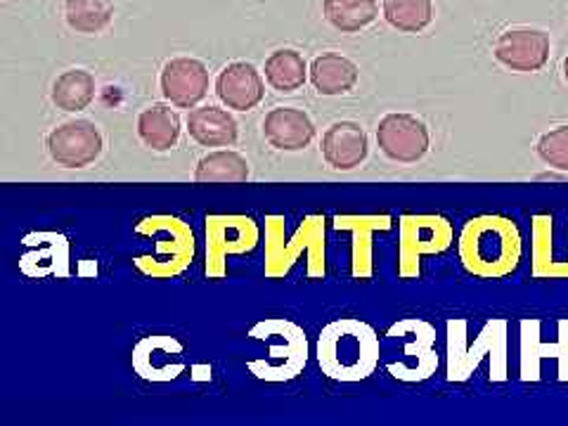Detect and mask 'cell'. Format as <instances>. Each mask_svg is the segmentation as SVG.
I'll list each match as a JSON object with an SVG mask.
<instances>
[{
    "mask_svg": "<svg viewBox=\"0 0 568 426\" xmlns=\"http://www.w3.org/2000/svg\"><path fill=\"white\" fill-rule=\"evenodd\" d=\"M325 20L342 33H358L379 17L377 0H323Z\"/></svg>",
    "mask_w": 568,
    "mask_h": 426,
    "instance_id": "cb8c5ba5",
    "label": "cell"
},
{
    "mask_svg": "<svg viewBox=\"0 0 568 426\" xmlns=\"http://www.w3.org/2000/svg\"><path fill=\"white\" fill-rule=\"evenodd\" d=\"M561 71H564V81L568 83V58L564 60V64H561Z\"/></svg>",
    "mask_w": 568,
    "mask_h": 426,
    "instance_id": "83f0119b",
    "label": "cell"
},
{
    "mask_svg": "<svg viewBox=\"0 0 568 426\" xmlns=\"http://www.w3.org/2000/svg\"><path fill=\"white\" fill-rule=\"evenodd\" d=\"M284 233H287V221L282 216H265V277H287L301 256H306L308 277L323 280L327 275L325 216H306L290 240Z\"/></svg>",
    "mask_w": 568,
    "mask_h": 426,
    "instance_id": "3957f363",
    "label": "cell"
},
{
    "mask_svg": "<svg viewBox=\"0 0 568 426\" xmlns=\"http://www.w3.org/2000/svg\"><path fill=\"white\" fill-rule=\"evenodd\" d=\"M206 235V277L221 280L227 273V258L254 252L258 244V225L240 213H213L204 221Z\"/></svg>",
    "mask_w": 568,
    "mask_h": 426,
    "instance_id": "52a82bcc",
    "label": "cell"
},
{
    "mask_svg": "<svg viewBox=\"0 0 568 426\" xmlns=\"http://www.w3.org/2000/svg\"><path fill=\"white\" fill-rule=\"evenodd\" d=\"M263 135L280 152H301L313 142L315 123L296 106H275L263 119Z\"/></svg>",
    "mask_w": 568,
    "mask_h": 426,
    "instance_id": "2e32d148",
    "label": "cell"
},
{
    "mask_svg": "<svg viewBox=\"0 0 568 426\" xmlns=\"http://www.w3.org/2000/svg\"><path fill=\"white\" fill-rule=\"evenodd\" d=\"M390 227V216H336L334 230L353 235L351 273L358 280L372 277V237Z\"/></svg>",
    "mask_w": 568,
    "mask_h": 426,
    "instance_id": "e0dca14e",
    "label": "cell"
},
{
    "mask_svg": "<svg viewBox=\"0 0 568 426\" xmlns=\"http://www.w3.org/2000/svg\"><path fill=\"white\" fill-rule=\"evenodd\" d=\"M95 77L85 69H69L52 83L50 100L62 112H83L95 100Z\"/></svg>",
    "mask_w": 568,
    "mask_h": 426,
    "instance_id": "7402d4cb",
    "label": "cell"
},
{
    "mask_svg": "<svg viewBox=\"0 0 568 426\" xmlns=\"http://www.w3.org/2000/svg\"><path fill=\"white\" fill-rule=\"evenodd\" d=\"M116 0H64V17L71 31L100 33L114 20Z\"/></svg>",
    "mask_w": 568,
    "mask_h": 426,
    "instance_id": "d4e9b609",
    "label": "cell"
},
{
    "mask_svg": "<svg viewBox=\"0 0 568 426\" xmlns=\"http://www.w3.org/2000/svg\"><path fill=\"white\" fill-rule=\"evenodd\" d=\"M317 365L334 382H363L382 363L379 334L358 317H342L329 323L317 336Z\"/></svg>",
    "mask_w": 568,
    "mask_h": 426,
    "instance_id": "6da1fadb",
    "label": "cell"
},
{
    "mask_svg": "<svg viewBox=\"0 0 568 426\" xmlns=\"http://www.w3.org/2000/svg\"><path fill=\"white\" fill-rule=\"evenodd\" d=\"M308 71L311 67L306 64L304 55L292 48L275 50L265 60V81H268L273 91L284 95H292L298 88H304V83L308 81Z\"/></svg>",
    "mask_w": 568,
    "mask_h": 426,
    "instance_id": "44dd1931",
    "label": "cell"
},
{
    "mask_svg": "<svg viewBox=\"0 0 568 426\" xmlns=\"http://www.w3.org/2000/svg\"><path fill=\"white\" fill-rule=\"evenodd\" d=\"M135 233L150 237L154 242V254L138 256L135 268L152 280H171L185 273L187 265L194 261V233L192 227L178 216L159 213L138 221Z\"/></svg>",
    "mask_w": 568,
    "mask_h": 426,
    "instance_id": "5b68a950",
    "label": "cell"
},
{
    "mask_svg": "<svg viewBox=\"0 0 568 426\" xmlns=\"http://www.w3.org/2000/svg\"><path fill=\"white\" fill-rule=\"evenodd\" d=\"M219 100L233 112H248L265 98V81L252 62H230L216 79Z\"/></svg>",
    "mask_w": 568,
    "mask_h": 426,
    "instance_id": "9a60e30c",
    "label": "cell"
},
{
    "mask_svg": "<svg viewBox=\"0 0 568 426\" xmlns=\"http://www.w3.org/2000/svg\"><path fill=\"white\" fill-rule=\"evenodd\" d=\"M320 150H323V159L327 162V166L336 171H353L367 159L369 138L358 121L342 119V121H334L325 131L323 142H320Z\"/></svg>",
    "mask_w": 568,
    "mask_h": 426,
    "instance_id": "5bb4252c",
    "label": "cell"
},
{
    "mask_svg": "<svg viewBox=\"0 0 568 426\" xmlns=\"http://www.w3.org/2000/svg\"><path fill=\"white\" fill-rule=\"evenodd\" d=\"M459 258L476 277H507L517 271L521 258L519 227L503 216H478L469 221L459 235Z\"/></svg>",
    "mask_w": 568,
    "mask_h": 426,
    "instance_id": "7a4b0ae2",
    "label": "cell"
},
{
    "mask_svg": "<svg viewBox=\"0 0 568 426\" xmlns=\"http://www.w3.org/2000/svg\"><path fill=\"white\" fill-rule=\"evenodd\" d=\"M164 98L181 110H194L209 95V69L197 58H173L164 64L162 77Z\"/></svg>",
    "mask_w": 568,
    "mask_h": 426,
    "instance_id": "4fadbf2b",
    "label": "cell"
},
{
    "mask_svg": "<svg viewBox=\"0 0 568 426\" xmlns=\"http://www.w3.org/2000/svg\"><path fill=\"white\" fill-rule=\"evenodd\" d=\"M382 12L384 20L403 33H419L434 22L432 0H384Z\"/></svg>",
    "mask_w": 568,
    "mask_h": 426,
    "instance_id": "484cf974",
    "label": "cell"
},
{
    "mask_svg": "<svg viewBox=\"0 0 568 426\" xmlns=\"http://www.w3.org/2000/svg\"><path fill=\"white\" fill-rule=\"evenodd\" d=\"M185 367V346L175 336H145L133 348L135 375L148 382H173Z\"/></svg>",
    "mask_w": 568,
    "mask_h": 426,
    "instance_id": "7c38bea8",
    "label": "cell"
},
{
    "mask_svg": "<svg viewBox=\"0 0 568 426\" xmlns=\"http://www.w3.org/2000/svg\"><path fill=\"white\" fill-rule=\"evenodd\" d=\"M45 148L58 166L85 169L102 156L104 138L98 123L88 119H71L48 133Z\"/></svg>",
    "mask_w": 568,
    "mask_h": 426,
    "instance_id": "9c48e42d",
    "label": "cell"
},
{
    "mask_svg": "<svg viewBox=\"0 0 568 426\" xmlns=\"http://www.w3.org/2000/svg\"><path fill=\"white\" fill-rule=\"evenodd\" d=\"M453 242V227L443 216H403L398 240L400 277L419 275L422 256L446 252Z\"/></svg>",
    "mask_w": 568,
    "mask_h": 426,
    "instance_id": "ba28073f",
    "label": "cell"
},
{
    "mask_svg": "<svg viewBox=\"0 0 568 426\" xmlns=\"http://www.w3.org/2000/svg\"><path fill=\"white\" fill-rule=\"evenodd\" d=\"M549 50H552L549 33L530 27H517L497 36L493 58L509 71L532 74V71H540L549 62Z\"/></svg>",
    "mask_w": 568,
    "mask_h": 426,
    "instance_id": "8fae6325",
    "label": "cell"
},
{
    "mask_svg": "<svg viewBox=\"0 0 568 426\" xmlns=\"http://www.w3.org/2000/svg\"><path fill=\"white\" fill-rule=\"evenodd\" d=\"M377 148L390 162L417 164L429 154L432 135L422 119L394 112L377 123Z\"/></svg>",
    "mask_w": 568,
    "mask_h": 426,
    "instance_id": "30bf717a",
    "label": "cell"
},
{
    "mask_svg": "<svg viewBox=\"0 0 568 426\" xmlns=\"http://www.w3.org/2000/svg\"><path fill=\"white\" fill-rule=\"evenodd\" d=\"M436 332L422 320H400L384 334L382 363L398 382H424L438 367Z\"/></svg>",
    "mask_w": 568,
    "mask_h": 426,
    "instance_id": "8992f818",
    "label": "cell"
},
{
    "mask_svg": "<svg viewBox=\"0 0 568 426\" xmlns=\"http://www.w3.org/2000/svg\"><path fill=\"white\" fill-rule=\"evenodd\" d=\"M361 69L353 60L339 52H323L311 62L308 79L320 95H346L358 83Z\"/></svg>",
    "mask_w": 568,
    "mask_h": 426,
    "instance_id": "d6986e66",
    "label": "cell"
},
{
    "mask_svg": "<svg viewBox=\"0 0 568 426\" xmlns=\"http://www.w3.org/2000/svg\"><path fill=\"white\" fill-rule=\"evenodd\" d=\"M248 339L263 344L261 358L246 363L248 372L261 382L284 384L304 375L308 365L306 332L292 320L268 317L248 329Z\"/></svg>",
    "mask_w": 568,
    "mask_h": 426,
    "instance_id": "277c9868",
    "label": "cell"
},
{
    "mask_svg": "<svg viewBox=\"0 0 568 426\" xmlns=\"http://www.w3.org/2000/svg\"><path fill=\"white\" fill-rule=\"evenodd\" d=\"M252 175L248 162L233 150H216L204 154L197 169H194V181L197 183H244Z\"/></svg>",
    "mask_w": 568,
    "mask_h": 426,
    "instance_id": "603a6c76",
    "label": "cell"
},
{
    "mask_svg": "<svg viewBox=\"0 0 568 426\" xmlns=\"http://www.w3.org/2000/svg\"><path fill=\"white\" fill-rule=\"evenodd\" d=\"M181 116L166 104H152L138 116V138L152 152H169L181 140Z\"/></svg>",
    "mask_w": 568,
    "mask_h": 426,
    "instance_id": "ffe728a7",
    "label": "cell"
},
{
    "mask_svg": "<svg viewBox=\"0 0 568 426\" xmlns=\"http://www.w3.org/2000/svg\"><path fill=\"white\" fill-rule=\"evenodd\" d=\"M536 152L547 166L568 173V126H557L542 133Z\"/></svg>",
    "mask_w": 568,
    "mask_h": 426,
    "instance_id": "4316f807",
    "label": "cell"
},
{
    "mask_svg": "<svg viewBox=\"0 0 568 426\" xmlns=\"http://www.w3.org/2000/svg\"><path fill=\"white\" fill-rule=\"evenodd\" d=\"M185 123L190 138L202 148H233L240 138L235 116L221 106H194Z\"/></svg>",
    "mask_w": 568,
    "mask_h": 426,
    "instance_id": "ac0fdd59",
    "label": "cell"
}]
</instances>
